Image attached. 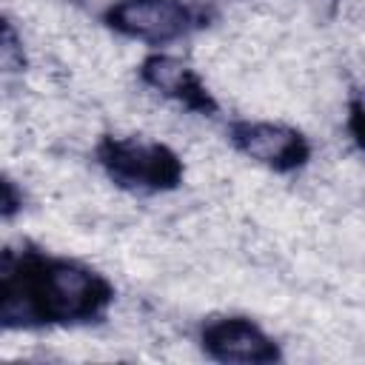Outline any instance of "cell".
Here are the masks:
<instances>
[{
	"label": "cell",
	"mask_w": 365,
	"mask_h": 365,
	"mask_svg": "<svg viewBox=\"0 0 365 365\" xmlns=\"http://www.w3.org/2000/svg\"><path fill=\"white\" fill-rule=\"evenodd\" d=\"M117 299L114 282L94 265L34 242L0 254V328L43 331L97 325Z\"/></svg>",
	"instance_id": "6da1fadb"
},
{
	"label": "cell",
	"mask_w": 365,
	"mask_h": 365,
	"mask_svg": "<svg viewBox=\"0 0 365 365\" xmlns=\"http://www.w3.org/2000/svg\"><path fill=\"white\" fill-rule=\"evenodd\" d=\"M94 163L111 185L134 197L171 194L185 182L182 157L143 134H103L94 145Z\"/></svg>",
	"instance_id": "7a4b0ae2"
},
{
	"label": "cell",
	"mask_w": 365,
	"mask_h": 365,
	"mask_svg": "<svg viewBox=\"0 0 365 365\" xmlns=\"http://www.w3.org/2000/svg\"><path fill=\"white\" fill-rule=\"evenodd\" d=\"M100 23L117 37L145 46H168L211 23V11L191 0H111Z\"/></svg>",
	"instance_id": "3957f363"
},
{
	"label": "cell",
	"mask_w": 365,
	"mask_h": 365,
	"mask_svg": "<svg viewBox=\"0 0 365 365\" xmlns=\"http://www.w3.org/2000/svg\"><path fill=\"white\" fill-rule=\"evenodd\" d=\"M225 134H228V143L234 145V151H240L242 157H248L251 163H257L274 174H297L314 157L311 140L288 123L231 120Z\"/></svg>",
	"instance_id": "277c9868"
},
{
	"label": "cell",
	"mask_w": 365,
	"mask_h": 365,
	"mask_svg": "<svg viewBox=\"0 0 365 365\" xmlns=\"http://www.w3.org/2000/svg\"><path fill=\"white\" fill-rule=\"evenodd\" d=\"M197 345L208 359L222 365H274L285 359L279 342L245 314H217L202 319Z\"/></svg>",
	"instance_id": "5b68a950"
},
{
	"label": "cell",
	"mask_w": 365,
	"mask_h": 365,
	"mask_svg": "<svg viewBox=\"0 0 365 365\" xmlns=\"http://www.w3.org/2000/svg\"><path fill=\"white\" fill-rule=\"evenodd\" d=\"M137 77L143 86H148L160 97L182 106L191 114H200V117H217L220 114V103L211 94V88L205 86V80L180 57L151 51L140 60Z\"/></svg>",
	"instance_id": "8992f818"
},
{
	"label": "cell",
	"mask_w": 365,
	"mask_h": 365,
	"mask_svg": "<svg viewBox=\"0 0 365 365\" xmlns=\"http://www.w3.org/2000/svg\"><path fill=\"white\" fill-rule=\"evenodd\" d=\"M345 128L351 143L365 154V86L351 88L348 94V114H345Z\"/></svg>",
	"instance_id": "52a82bcc"
},
{
	"label": "cell",
	"mask_w": 365,
	"mask_h": 365,
	"mask_svg": "<svg viewBox=\"0 0 365 365\" xmlns=\"http://www.w3.org/2000/svg\"><path fill=\"white\" fill-rule=\"evenodd\" d=\"M0 60L6 71H23L26 68V51L17 40V31L9 17H3V40H0Z\"/></svg>",
	"instance_id": "ba28073f"
},
{
	"label": "cell",
	"mask_w": 365,
	"mask_h": 365,
	"mask_svg": "<svg viewBox=\"0 0 365 365\" xmlns=\"http://www.w3.org/2000/svg\"><path fill=\"white\" fill-rule=\"evenodd\" d=\"M23 202H26L23 188L9 174H3V180H0V214H3V220L6 222L14 220V214L23 211Z\"/></svg>",
	"instance_id": "9c48e42d"
}]
</instances>
